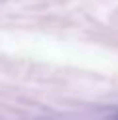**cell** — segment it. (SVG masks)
<instances>
[{
    "label": "cell",
    "instance_id": "6da1fadb",
    "mask_svg": "<svg viewBox=\"0 0 118 120\" xmlns=\"http://www.w3.org/2000/svg\"><path fill=\"white\" fill-rule=\"evenodd\" d=\"M116 120H118V116H116Z\"/></svg>",
    "mask_w": 118,
    "mask_h": 120
}]
</instances>
